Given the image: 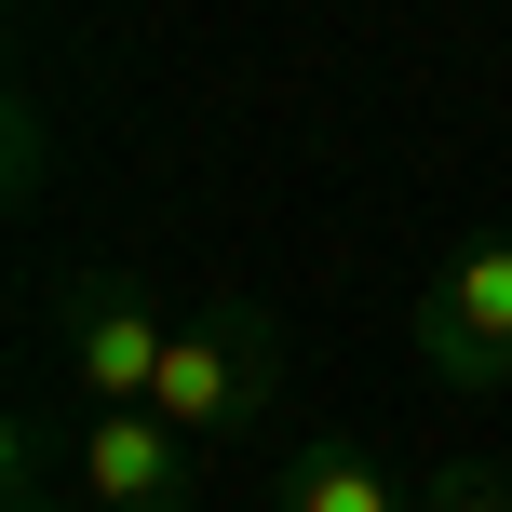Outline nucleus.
<instances>
[{
	"instance_id": "obj_7",
	"label": "nucleus",
	"mask_w": 512,
	"mask_h": 512,
	"mask_svg": "<svg viewBox=\"0 0 512 512\" xmlns=\"http://www.w3.org/2000/svg\"><path fill=\"white\" fill-rule=\"evenodd\" d=\"M0 512H68V499H54V486H41V472H27V459H14V486H0Z\"/></svg>"
},
{
	"instance_id": "obj_3",
	"label": "nucleus",
	"mask_w": 512,
	"mask_h": 512,
	"mask_svg": "<svg viewBox=\"0 0 512 512\" xmlns=\"http://www.w3.org/2000/svg\"><path fill=\"white\" fill-rule=\"evenodd\" d=\"M162 337H176V310H162L135 270H68L54 351H68L81 405H149V391H162Z\"/></svg>"
},
{
	"instance_id": "obj_5",
	"label": "nucleus",
	"mask_w": 512,
	"mask_h": 512,
	"mask_svg": "<svg viewBox=\"0 0 512 512\" xmlns=\"http://www.w3.org/2000/svg\"><path fill=\"white\" fill-rule=\"evenodd\" d=\"M283 512H418L405 499V472L378 459V445H351V432H310L297 459H283V486H270Z\"/></svg>"
},
{
	"instance_id": "obj_1",
	"label": "nucleus",
	"mask_w": 512,
	"mask_h": 512,
	"mask_svg": "<svg viewBox=\"0 0 512 512\" xmlns=\"http://www.w3.org/2000/svg\"><path fill=\"white\" fill-rule=\"evenodd\" d=\"M149 405L176 418L189 445L243 432L256 405H283V324L256 297H189L176 337H162V391H149Z\"/></svg>"
},
{
	"instance_id": "obj_4",
	"label": "nucleus",
	"mask_w": 512,
	"mask_h": 512,
	"mask_svg": "<svg viewBox=\"0 0 512 512\" xmlns=\"http://www.w3.org/2000/svg\"><path fill=\"white\" fill-rule=\"evenodd\" d=\"M81 512H189V432L162 405L81 418Z\"/></svg>"
},
{
	"instance_id": "obj_2",
	"label": "nucleus",
	"mask_w": 512,
	"mask_h": 512,
	"mask_svg": "<svg viewBox=\"0 0 512 512\" xmlns=\"http://www.w3.org/2000/svg\"><path fill=\"white\" fill-rule=\"evenodd\" d=\"M405 337L445 391H512V230H472L432 283L405 297Z\"/></svg>"
},
{
	"instance_id": "obj_6",
	"label": "nucleus",
	"mask_w": 512,
	"mask_h": 512,
	"mask_svg": "<svg viewBox=\"0 0 512 512\" xmlns=\"http://www.w3.org/2000/svg\"><path fill=\"white\" fill-rule=\"evenodd\" d=\"M418 512H512V486H499V472H432Z\"/></svg>"
}]
</instances>
